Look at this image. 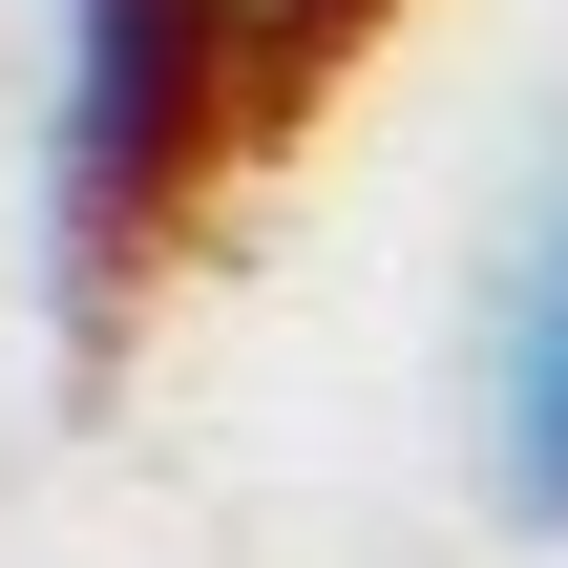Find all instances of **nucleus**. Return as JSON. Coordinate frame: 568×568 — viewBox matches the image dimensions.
Wrapping results in <instances>:
<instances>
[{
  "instance_id": "nucleus-1",
  "label": "nucleus",
  "mask_w": 568,
  "mask_h": 568,
  "mask_svg": "<svg viewBox=\"0 0 568 568\" xmlns=\"http://www.w3.org/2000/svg\"><path fill=\"white\" fill-rule=\"evenodd\" d=\"M232 63H253V0H63V84H42V253H63V316H105L126 253L190 211V169L232 126Z\"/></svg>"
},
{
  "instance_id": "nucleus-2",
  "label": "nucleus",
  "mask_w": 568,
  "mask_h": 568,
  "mask_svg": "<svg viewBox=\"0 0 568 568\" xmlns=\"http://www.w3.org/2000/svg\"><path fill=\"white\" fill-rule=\"evenodd\" d=\"M485 485H506V527L568 548V169L527 190V232L485 274Z\"/></svg>"
},
{
  "instance_id": "nucleus-3",
  "label": "nucleus",
  "mask_w": 568,
  "mask_h": 568,
  "mask_svg": "<svg viewBox=\"0 0 568 568\" xmlns=\"http://www.w3.org/2000/svg\"><path fill=\"white\" fill-rule=\"evenodd\" d=\"M358 21H379V0H253V63H337Z\"/></svg>"
}]
</instances>
